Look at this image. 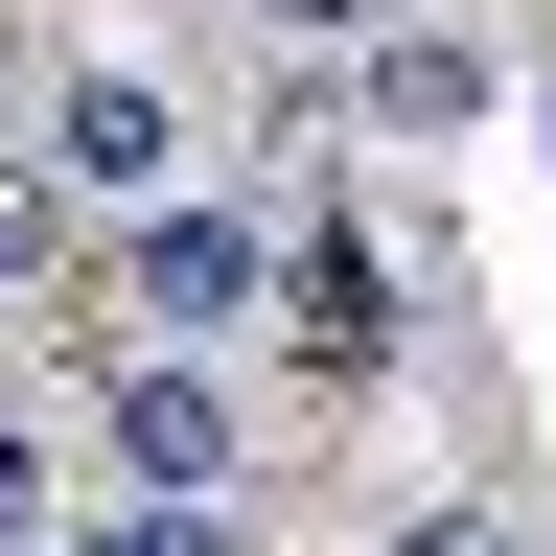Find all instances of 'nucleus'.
I'll use <instances>...</instances> for the list:
<instances>
[{"label":"nucleus","instance_id":"f257e3e1","mask_svg":"<svg viewBox=\"0 0 556 556\" xmlns=\"http://www.w3.org/2000/svg\"><path fill=\"white\" fill-rule=\"evenodd\" d=\"M93 486L232 533V510H255V394H232V348H116V371H93Z\"/></svg>","mask_w":556,"mask_h":556},{"label":"nucleus","instance_id":"f03ea898","mask_svg":"<svg viewBox=\"0 0 556 556\" xmlns=\"http://www.w3.org/2000/svg\"><path fill=\"white\" fill-rule=\"evenodd\" d=\"M70 278H93L116 348H232V325H255V208H232V186H139V208H93Z\"/></svg>","mask_w":556,"mask_h":556},{"label":"nucleus","instance_id":"7ed1b4c3","mask_svg":"<svg viewBox=\"0 0 556 556\" xmlns=\"http://www.w3.org/2000/svg\"><path fill=\"white\" fill-rule=\"evenodd\" d=\"M417 278H441V208H348V232L255 255V302L302 325V371H325V394H371L394 348H417Z\"/></svg>","mask_w":556,"mask_h":556},{"label":"nucleus","instance_id":"20e7f679","mask_svg":"<svg viewBox=\"0 0 556 556\" xmlns=\"http://www.w3.org/2000/svg\"><path fill=\"white\" fill-rule=\"evenodd\" d=\"M325 116H371L394 163H441V139H486V116H510V47H486V24H371V47L325 70Z\"/></svg>","mask_w":556,"mask_h":556},{"label":"nucleus","instance_id":"39448f33","mask_svg":"<svg viewBox=\"0 0 556 556\" xmlns=\"http://www.w3.org/2000/svg\"><path fill=\"white\" fill-rule=\"evenodd\" d=\"M24 163H47L70 208H139V186H186V93H163V70H70Z\"/></svg>","mask_w":556,"mask_h":556},{"label":"nucleus","instance_id":"423d86ee","mask_svg":"<svg viewBox=\"0 0 556 556\" xmlns=\"http://www.w3.org/2000/svg\"><path fill=\"white\" fill-rule=\"evenodd\" d=\"M70 255H93V208H70V186L24 163V139H0V302H47V278H70Z\"/></svg>","mask_w":556,"mask_h":556},{"label":"nucleus","instance_id":"0eeeda50","mask_svg":"<svg viewBox=\"0 0 556 556\" xmlns=\"http://www.w3.org/2000/svg\"><path fill=\"white\" fill-rule=\"evenodd\" d=\"M47 533H70V417L0 394V556H47Z\"/></svg>","mask_w":556,"mask_h":556},{"label":"nucleus","instance_id":"6e6552de","mask_svg":"<svg viewBox=\"0 0 556 556\" xmlns=\"http://www.w3.org/2000/svg\"><path fill=\"white\" fill-rule=\"evenodd\" d=\"M371 556H533V510H510V486H417Z\"/></svg>","mask_w":556,"mask_h":556},{"label":"nucleus","instance_id":"1a4fd4ad","mask_svg":"<svg viewBox=\"0 0 556 556\" xmlns=\"http://www.w3.org/2000/svg\"><path fill=\"white\" fill-rule=\"evenodd\" d=\"M255 24H278V70H348V47L394 24V0H255Z\"/></svg>","mask_w":556,"mask_h":556},{"label":"nucleus","instance_id":"9d476101","mask_svg":"<svg viewBox=\"0 0 556 556\" xmlns=\"http://www.w3.org/2000/svg\"><path fill=\"white\" fill-rule=\"evenodd\" d=\"M47 556H232L208 510H116V533H47Z\"/></svg>","mask_w":556,"mask_h":556},{"label":"nucleus","instance_id":"9b49d317","mask_svg":"<svg viewBox=\"0 0 556 556\" xmlns=\"http://www.w3.org/2000/svg\"><path fill=\"white\" fill-rule=\"evenodd\" d=\"M533 163H556V70H533Z\"/></svg>","mask_w":556,"mask_h":556}]
</instances>
